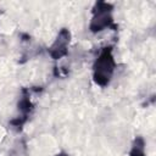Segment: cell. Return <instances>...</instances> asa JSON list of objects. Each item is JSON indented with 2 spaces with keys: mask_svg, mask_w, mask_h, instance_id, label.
<instances>
[{
  "mask_svg": "<svg viewBox=\"0 0 156 156\" xmlns=\"http://www.w3.org/2000/svg\"><path fill=\"white\" fill-rule=\"evenodd\" d=\"M116 69V61L113 57V48L111 45L104 46L93 63V79L95 84L105 88L112 80Z\"/></svg>",
  "mask_w": 156,
  "mask_h": 156,
  "instance_id": "cell-1",
  "label": "cell"
},
{
  "mask_svg": "<svg viewBox=\"0 0 156 156\" xmlns=\"http://www.w3.org/2000/svg\"><path fill=\"white\" fill-rule=\"evenodd\" d=\"M107 28H116L113 23V5L106 1H96L91 10L89 29L93 33H99Z\"/></svg>",
  "mask_w": 156,
  "mask_h": 156,
  "instance_id": "cell-2",
  "label": "cell"
},
{
  "mask_svg": "<svg viewBox=\"0 0 156 156\" xmlns=\"http://www.w3.org/2000/svg\"><path fill=\"white\" fill-rule=\"evenodd\" d=\"M17 110H18V116L16 118H13L10 123L13 128L20 130L24 126V123L28 121V118L30 117V115L34 110V105H33L32 99H30L29 89L23 88L21 90V98H20L18 104H17Z\"/></svg>",
  "mask_w": 156,
  "mask_h": 156,
  "instance_id": "cell-3",
  "label": "cell"
},
{
  "mask_svg": "<svg viewBox=\"0 0 156 156\" xmlns=\"http://www.w3.org/2000/svg\"><path fill=\"white\" fill-rule=\"evenodd\" d=\"M71 43V32L67 28H61L56 39L49 48V55L54 60H60L68 54V46Z\"/></svg>",
  "mask_w": 156,
  "mask_h": 156,
  "instance_id": "cell-4",
  "label": "cell"
},
{
  "mask_svg": "<svg viewBox=\"0 0 156 156\" xmlns=\"http://www.w3.org/2000/svg\"><path fill=\"white\" fill-rule=\"evenodd\" d=\"M129 156H145V140L143 136H135L129 151Z\"/></svg>",
  "mask_w": 156,
  "mask_h": 156,
  "instance_id": "cell-5",
  "label": "cell"
},
{
  "mask_svg": "<svg viewBox=\"0 0 156 156\" xmlns=\"http://www.w3.org/2000/svg\"><path fill=\"white\" fill-rule=\"evenodd\" d=\"M10 156H28V149H27V144L26 141L22 140H17V143L13 145Z\"/></svg>",
  "mask_w": 156,
  "mask_h": 156,
  "instance_id": "cell-6",
  "label": "cell"
},
{
  "mask_svg": "<svg viewBox=\"0 0 156 156\" xmlns=\"http://www.w3.org/2000/svg\"><path fill=\"white\" fill-rule=\"evenodd\" d=\"M56 156H67V155H66V154H63V152H62V154H58V155H56Z\"/></svg>",
  "mask_w": 156,
  "mask_h": 156,
  "instance_id": "cell-7",
  "label": "cell"
}]
</instances>
